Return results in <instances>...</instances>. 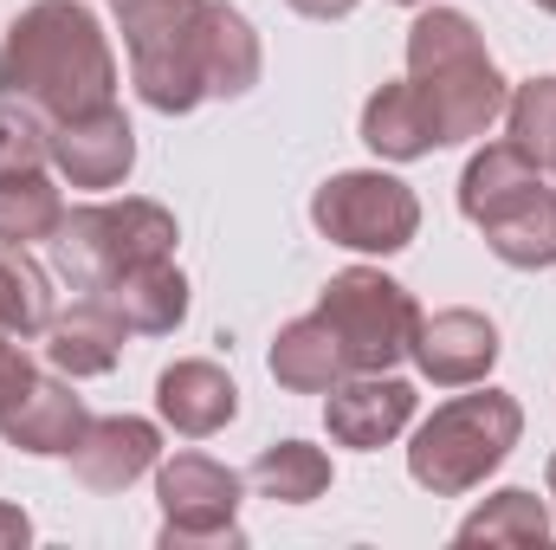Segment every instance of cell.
<instances>
[{
	"mask_svg": "<svg viewBox=\"0 0 556 550\" xmlns=\"http://www.w3.org/2000/svg\"><path fill=\"white\" fill-rule=\"evenodd\" d=\"M142 104L188 117L207 98H247L260 85V33L227 0H111Z\"/></svg>",
	"mask_w": 556,
	"mask_h": 550,
	"instance_id": "1",
	"label": "cell"
},
{
	"mask_svg": "<svg viewBox=\"0 0 556 550\" xmlns=\"http://www.w3.org/2000/svg\"><path fill=\"white\" fill-rule=\"evenodd\" d=\"M0 104H26L46 124H72L117 104V59L91 7L33 0L0 39Z\"/></svg>",
	"mask_w": 556,
	"mask_h": 550,
	"instance_id": "2",
	"label": "cell"
},
{
	"mask_svg": "<svg viewBox=\"0 0 556 550\" xmlns=\"http://www.w3.org/2000/svg\"><path fill=\"white\" fill-rule=\"evenodd\" d=\"M408 91H415L420 117H427L433 149L485 137L511 104L505 72L492 65L479 26L459 7H420L415 13V26H408Z\"/></svg>",
	"mask_w": 556,
	"mask_h": 550,
	"instance_id": "3",
	"label": "cell"
},
{
	"mask_svg": "<svg viewBox=\"0 0 556 550\" xmlns=\"http://www.w3.org/2000/svg\"><path fill=\"white\" fill-rule=\"evenodd\" d=\"M459 214L485 234V247L505 266H518V273L556 266V188L511 137L485 142L466 162V175H459Z\"/></svg>",
	"mask_w": 556,
	"mask_h": 550,
	"instance_id": "4",
	"label": "cell"
},
{
	"mask_svg": "<svg viewBox=\"0 0 556 550\" xmlns=\"http://www.w3.org/2000/svg\"><path fill=\"white\" fill-rule=\"evenodd\" d=\"M518 440H525L518 396H505V389L453 396L420 421L415 447H408V473L433 499H459V492L485 486V473H498Z\"/></svg>",
	"mask_w": 556,
	"mask_h": 550,
	"instance_id": "5",
	"label": "cell"
},
{
	"mask_svg": "<svg viewBox=\"0 0 556 550\" xmlns=\"http://www.w3.org/2000/svg\"><path fill=\"white\" fill-rule=\"evenodd\" d=\"M175 240H181V227L162 201L124 195V201L65 208V221L52 234V260L78 291H98L104 278L130 273L142 260H175Z\"/></svg>",
	"mask_w": 556,
	"mask_h": 550,
	"instance_id": "6",
	"label": "cell"
},
{
	"mask_svg": "<svg viewBox=\"0 0 556 550\" xmlns=\"http://www.w3.org/2000/svg\"><path fill=\"white\" fill-rule=\"evenodd\" d=\"M317 317L337 330V343L350 357V376L395 370L415 350V330H420L415 291L395 285L389 273H376V266H343V273L324 285Z\"/></svg>",
	"mask_w": 556,
	"mask_h": 550,
	"instance_id": "7",
	"label": "cell"
},
{
	"mask_svg": "<svg viewBox=\"0 0 556 550\" xmlns=\"http://www.w3.org/2000/svg\"><path fill=\"white\" fill-rule=\"evenodd\" d=\"M311 221L324 240H337L350 253H402L420 234V201L408 182H395L382 168H343L311 195Z\"/></svg>",
	"mask_w": 556,
	"mask_h": 550,
	"instance_id": "8",
	"label": "cell"
},
{
	"mask_svg": "<svg viewBox=\"0 0 556 550\" xmlns=\"http://www.w3.org/2000/svg\"><path fill=\"white\" fill-rule=\"evenodd\" d=\"M240 473L207 453H175L155 466V505H162V550H214L240 545Z\"/></svg>",
	"mask_w": 556,
	"mask_h": 550,
	"instance_id": "9",
	"label": "cell"
},
{
	"mask_svg": "<svg viewBox=\"0 0 556 550\" xmlns=\"http://www.w3.org/2000/svg\"><path fill=\"white\" fill-rule=\"evenodd\" d=\"M408 357L420 363V376L433 389H472L498 363V324L479 317V311H466V304L433 311V317L420 311V330H415V350Z\"/></svg>",
	"mask_w": 556,
	"mask_h": 550,
	"instance_id": "10",
	"label": "cell"
},
{
	"mask_svg": "<svg viewBox=\"0 0 556 550\" xmlns=\"http://www.w3.org/2000/svg\"><path fill=\"white\" fill-rule=\"evenodd\" d=\"M415 421V389L389 370H369V376H343L324 402V427L337 447H356V453H376L389 447L402 427Z\"/></svg>",
	"mask_w": 556,
	"mask_h": 550,
	"instance_id": "11",
	"label": "cell"
},
{
	"mask_svg": "<svg viewBox=\"0 0 556 550\" xmlns=\"http://www.w3.org/2000/svg\"><path fill=\"white\" fill-rule=\"evenodd\" d=\"M52 162L72 188H117L137 168V130L117 104L72 117V124H52Z\"/></svg>",
	"mask_w": 556,
	"mask_h": 550,
	"instance_id": "12",
	"label": "cell"
},
{
	"mask_svg": "<svg viewBox=\"0 0 556 550\" xmlns=\"http://www.w3.org/2000/svg\"><path fill=\"white\" fill-rule=\"evenodd\" d=\"M85 298H98L130 337H168L181 317H188V278L175 260H142L130 273L104 278L98 291H85Z\"/></svg>",
	"mask_w": 556,
	"mask_h": 550,
	"instance_id": "13",
	"label": "cell"
},
{
	"mask_svg": "<svg viewBox=\"0 0 556 550\" xmlns=\"http://www.w3.org/2000/svg\"><path fill=\"white\" fill-rule=\"evenodd\" d=\"M155 460H162V434H155V421H142V414H104V421H91L85 440L72 447V473H78L91 492H124V486L142 479Z\"/></svg>",
	"mask_w": 556,
	"mask_h": 550,
	"instance_id": "14",
	"label": "cell"
},
{
	"mask_svg": "<svg viewBox=\"0 0 556 550\" xmlns=\"http://www.w3.org/2000/svg\"><path fill=\"white\" fill-rule=\"evenodd\" d=\"M155 409H162V421H168L175 434L207 440V434H220V427L240 414V389H233V376H227L220 363L188 357V363H168V370L155 376Z\"/></svg>",
	"mask_w": 556,
	"mask_h": 550,
	"instance_id": "15",
	"label": "cell"
},
{
	"mask_svg": "<svg viewBox=\"0 0 556 550\" xmlns=\"http://www.w3.org/2000/svg\"><path fill=\"white\" fill-rule=\"evenodd\" d=\"M85 427H91V409H85V402L72 396V383H59V376H33V389L0 414L7 447L39 453V460H59V453L72 460V447L85 440Z\"/></svg>",
	"mask_w": 556,
	"mask_h": 550,
	"instance_id": "16",
	"label": "cell"
},
{
	"mask_svg": "<svg viewBox=\"0 0 556 550\" xmlns=\"http://www.w3.org/2000/svg\"><path fill=\"white\" fill-rule=\"evenodd\" d=\"M124 337H130V330H124L98 298H78L72 311H52V324H46V363L65 370L72 383H78V376H104V370H117Z\"/></svg>",
	"mask_w": 556,
	"mask_h": 550,
	"instance_id": "17",
	"label": "cell"
},
{
	"mask_svg": "<svg viewBox=\"0 0 556 550\" xmlns=\"http://www.w3.org/2000/svg\"><path fill=\"white\" fill-rule=\"evenodd\" d=\"M273 376H278V389H291V396H330V389L350 376V357H343L337 330L311 311V317H298V324L278 330Z\"/></svg>",
	"mask_w": 556,
	"mask_h": 550,
	"instance_id": "18",
	"label": "cell"
},
{
	"mask_svg": "<svg viewBox=\"0 0 556 550\" xmlns=\"http://www.w3.org/2000/svg\"><path fill=\"white\" fill-rule=\"evenodd\" d=\"M247 486L260 499H273V505H311V499L330 492V460L311 440H278L247 466Z\"/></svg>",
	"mask_w": 556,
	"mask_h": 550,
	"instance_id": "19",
	"label": "cell"
},
{
	"mask_svg": "<svg viewBox=\"0 0 556 550\" xmlns=\"http://www.w3.org/2000/svg\"><path fill=\"white\" fill-rule=\"evenodd\" d=\"M459 545H518V550H544L551 545V505L525 486H505L492 492L466 525H459Z\"/></svg>",
	"mask_w": 556,
	"mask_h": 550,
	"instance_id": "20",
	"label": "cell"
},
{
	"mask_svg": "<svg viewBox=\"0 0 556 550\" xmlns=\"http://www.w3.org/2000/svg\"><path fill=\"white\" fill-rule=\"evenodd\" d=\"M363 142H369L382 162H415V155H433V137H427V117H420L408 78L382 85V91L363 104Z\"/></svg>",
	"mask_w": 556,
	"mask_h": 550,
	"instance_id": "21",
	"label": "cell"
},
{
	"mask_svg": "<svg viewBox=\"0 0 556 550\" xmlns=\"http://www.w3.org/2000/svg\"><path fill=\"white\" fill-rule=\"evenodd\" d=\"M52 311H59L52 304V273L26 247L0 240V324H13L20 337H46Z\"/></svg>",
	"mask_w": 556,
	"mask_h": 550,
	"instance_id": "22",
	"label": "cell"
},
{
	"mask_svg": "<svg viewBox=\"0 0 556 550\" xmlns=\"http://www.w3.org/2000/svg\"><path fill=\"white\" fill-rule=\"evenodd\" d=\"M59 221H65V201L46 182V168L39 175H20V182H0V240L33 247V240H52Z\"/></svg>",
	"mask_w": 556,
	"mask_h": 550,
	"instance_id": "23",
	"label": "cell"
},
{
	"mask_svg": "<svg viewBox=\"0 0 556 550\" xmlns=\"http://www.w3.org/2000/svg\"><path fill=\"white\" fill-rule=\"evenodd\" d=\"M505 124L538 168H556V78H525L505 104Z\"/></svg>",
	"mask_w": 556,
	"mask_h": 550,
	"instance_id": "24",
	"label": "cell"
},
{
	"mask_svg": "<svg viewBox=\"0 0 556 550\" xmlns=\"http://www.w3.org/2000/svg\"><path fill=\"white\" fill-rule=\"evenodd\" d=\"M52 162V124L26 104H0V182L39 175Z\"/></svg>",
	"mask_w": 556,
	"mask_h": 550,
	"instance_id": "25",
	"label": "cell"
},
{
	"mask_svg": "<svg viewBox=\"0 0 556 550\" xmlns=\"http://www.w3.org/2000/svg\"><path fill=\"white\" fill-rule=\"evenodd\" d=\"M33 376H39V370H33V357H26V337H20L13 324H0V414L33 389Z\"/></svg>",
	"mask_w": 556,
	"mask_h": 550,
	"instance_id": "26",
	"label": "cell"
},
{
	"mask_svg": "<svg viewBox=\"0 0 556 550\" xmlns=\"http://www.w3.org/2000/svg\"><path fill=\"white\" fill-rule=\"evenodd\" d=\"M26 538H33V518H26L20 505H7V499H0V550L26 545Z\"/></svg>",
	"mask_w": 556,
	"mask_h": 550,
	"instance_id": "27",
	"label": "cell"
},
{
	"mask_svg": "<svg viewBox=\"0 0 556 550\" xmlns=\"http://www.w3.org/2000/svg\"><path fill=\"white\" fill-rule=\"evenodd\" d=\"M285 7H298L304 20H343V13H350L356 0H285Z\"/></svg>",
	"mask_w": 556,
	"mask_h": 550,
	"instance_id": "28",
	"label": "cell"
},
{
	"mask_svg": "<svg viewBox=\"0 0 556 550\" xmlns=\"http://www.w3.org/2000/svg\"><path fill=\"white\" fill-rule=\"evenodd\" d=\"M551 505H556V453H551Z\"/></svg>",
	"mask_w": 556,
	"mask_h": 550,
	"instance_id": "29",
	"label": "cell"
},
{
	"mask_svg": "<svg viewBox=\"0 0 556 550\" xmlns=\"http://www.w3.org/2000/svg\"><path fill=\"white\" fill-rule=\"evenodd\" d=\"M395 7H427V0H395Z\"/></svg>",
	"mask_w": 556,
	"mask_h": 550,
	"instance_id": "30",
	"label": "cell"
},
{
	"mask_svg": "<svg viewBox=\"0 0 556 550\" xmlns=\"http://www.w3.org/2000/svg\"><path fill=\"white\" fill-rule=\"evenodd\" d=\"M538 7H544V13H556V0H538Z\"/></svg>",
	"mask_w": 556,
	"mask_h": 550,
	"instance_id": "31",
	"label": "cell"
}]
</instances>
